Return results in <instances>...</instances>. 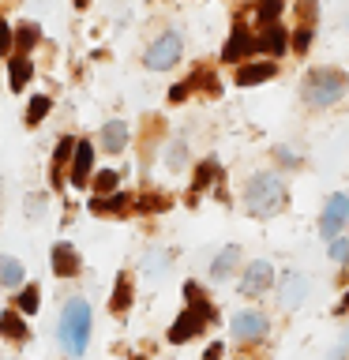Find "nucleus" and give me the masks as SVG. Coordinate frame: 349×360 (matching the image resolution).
Here are the masks:
<instances>
[{
  "instance_id": "obj_1",
  "label": "nucleus",
  "mask_w": 349,
  "mask_h": 360,
  "mask_svg": "<svg viewBox=\"0 0 349 360\" xmlns=\"http://www.w3.org/2000/svg\"><path fill=\"white\" fill-rule=\"evenodd\" d=\"M345 90H349V75L342 68H312L300 83V98L312 109H331L345 98Z\"/></svg>"
},
{
  "instance_id": "obj_2",
  "label": "nucleus",
  "mask_w": 349,
  "mask_h": 360,
  "mask_svg": "<svg viewBox=\"0 0 349 360\" xmlns=\"http://www.w3.org/2000/svg\"><path fill=\"white\" fill-rule=\"evenodd\" d=\"M286 202H289V188H286V180H281L278 173H255L252 180H248V188H244L248 214L270 218V214L286 210Z\"/></svg>"
},
{
  "instance_id": "obj_3",
  "label": "nucleus",
  "mask_w": 349,
  "mask_h": 360,
  "mask_svg": "<svg viewBox=\"0 0 349 360\" xmlns=\"http://www.w3.org/2000/svg\"><path fill=\"white\" fill-rule=\"evenodd\" d=\"M90 338V304L87 300H68L61 315V342L72 356H79L87 349Z\"/></svg>"
},
{
  "instance_id": "obj_4",
  "label": "nucleus",
  "mask_w": 349,
  "mask_h": 360,
  "mask_svg": "<svg viewBox=\"0 0 349 360\" xmlns=\"http://www.w3.org/2000/svg\"><path fill=\"white\" fill-rule=\"evenodd\" d=\"M180 49H184V41H180V34L177 30H169V34H162L151 49H146V56H143V64L151 68V72H169L177 60H180Z\"/></svg>"
},
{
  "instance_id": "obj_5",
  "label": "nucleus",
  "mask_w": 349,
  "mask_h": 360,
  "mask_svg": "<svg viewBox=\"0 0 349 360\" xmlns=\"http://www.w3.org/2000/svg\"><path fill=\"white\" fill-rule=\"evenodd\" d=\"M345 221H349V195H345V191H334V195L323 202L319 236H323V240H334V236H342V225H345Z\"/></svg>"
},
{
  "instance_id": "obj_6",
  "label": "nucleus",
  "mask_w": 349,
  "mask_h": 360,
  "mask_svg": "<svg viewBox=\"0 0 349 360\" xmlns=\"http://www.w3.org/2000/svg\"><path fill=\"white\" fill-rule=\"evenodd\" d=\"M207 323H214V311H199V308L180 311L177 323L169 326V342H177V345H180V342H191V338H196Z\"/></svg>"
},
{
  "instance_id": "obj_7",
  "label": "nucleus",
  "mask_w": 349,
  "mask_h": 360,
  "mask_svg": "<svg viewBox=\"0 0 349 360\" xmlns=\"http://www.w3.org/2000/svg\"><path fill=\"white\" fill-rule=\"evenodd\" d=\"M229 330H233L236 342H259V338H267L270 323H267L263 311H236L229 319Z\"/></svg>"
},
{
  "instance_id": "obj_8",
  "label": "nucleus",
  "mask_w": 349,
  "mask_h": 360,
  "mask_svg": "<svg viewBox=\"0 0 349 360\" xmlns=\"http://www.w3.org/2000/svg\"><path fill=\"white\" fill-rule=\"evenodd\" d=\"M252 53H259L255 34L248 30V27H233L229 41H225V49H222V60H225V64H241V60H248Z\"/></svg>"
},
{
  "instance_id": "obj_9",
  "label": "nucleus",
  "mask_w": 349,
  "mask_h": 360,
  "mask_svg": "<svg viewBox=\"0 0 349 360\" xmlns=\"http://www.w3.org/2000/svg\"><path fill=\"white\" fill-rule=\"evenodd\" d=\"M270 285H274V266H270L267 259H255V263L244 270V278H241V292L244 297H263Z\"/></svg>"
},
{
  "instance_id": "obj_10",
  "label": "nucleus",
  "mask_w": 349,
  "mask_h": 360,
  "mask_svg": "<svg viewBox=\"0 0 349 360\" xmlns=\"http://www.w3.org/2000/svg\"><path fill=\"white\" fill-rule=\"evenodd\" d=\"M278 75V64L274 60H244L241 68H236V86H259V83H267V79H274Z\"/></svg>"
},
{
  "instance_id": "obj_11",
  "label": "nucleus",
  "mask_w": 349,
  "mask_h": 360,
  "mask_svg": "<svg viewBox=\"0 0 349 360\" xmlns=\"http://www.w3.org/2000/svg\"><path fill=\"white\" fill-rule=\"evenodd\" d=\"M255 41H259V53H267V56H281V53L289 49V30L281 27V22H270V27H259Z\"/></svg>"
},
{
  "instance_id": "obj_12",
  "label": "nucleus",
  "mask_w": 349,
  "mask_h": 360,
  "mask_svg": "<svg viewBox=\"0 0 349 360\" xmlns=\"http://www.w3.org/2000/svg\"><path fill=\"white\" fill-rule=\"evenodd\" d=\"M281 304H286V308H297V304L308 297V278L300 274V270H286V278H281Z\"/></svg>"
},
{
  "instance_id": "obj_13",
  "label": "nucleus",
  "mask_w": 349,
  "mask_h": 360,
  "mask_svg": "<svg viewBox=\"0 0 349 360\" xmlns=\"http://www.w3.org/2000/svg\"><path fill=\"white\" fill-rule=\"evenodd\" d=\"M236 263H241V248L236 244H225L218 255H214V263H210V274H214V281H225L236 270Z\"/></svg>"
},
{
  "instance_id": "obj_14",
  "label": "nucleus",
  "mask_w": 349,
  "mask_h": 360,
  "mask_svg": "<svg viewBox=\"0 0 349 360\" xmlns=\"http://www.w3.org/2000/svg\"><path fill=\"white\" fill-rule=\"evenodd\" d=\"M90 162H94V146H90V143H75V154H72V184H87V180H90Z\"/></svg>"
},
{
  "instance_id": "obj_15",
  "label": "nucleus",
  "mask_w": 349,
  "mask_h": 360,
  "mask_svg": "<svg viewBox=\"0 0 349 360\" xmlns=\"http://www.w3.org/2000/svg\"><path fill=\"white\" fill-rule=\"evenodd\" d=\"M53 270L61 278H75L79 274V255H75L72 244H56L53 248Z\"/></svg>"
},
{
  "instance_id": "obj_16",
  "label": "nucleus",
  "mask_w": 349,
  "mask_h": 360,
  "mask_svg": "<svg viewBox=\"0 0 349 360\" xmlns=\"http://www.w3.org/2000/svg\"><path fill=\"white\" fill-rule=\"evenodd\" d=\"M132 202H135L132 195H124V191H113V195L90 199V210H94V214H128Z\"/></svg>"
},
{
  "instance_id": "obj_17",
  "label": "nucleus",
  "mask_w": 349,
  "mask_h": 360,
  "mask_svg": "<svg viewBox=\"0 0 349 360\" xmlns=\"http://www.w3.org/2000/svg\"><path fill=\"white\" fill-rule=\"evenodd\" d=\"M124 143H128V128H124V120H109L106 128H101V150L120 154Z\"/></svg>"
},
{
  "instance_id": "obj_18",
  "label": "nucleus",
  "mask_w": 349,
  "mask_h": 360,
  "mask_svg": "<svg viewBox=\"0 0 349 360\" xmlns=\"http://www.w3.org/2000/svg\"><path fill=\"white\" fill-rule=\"evenodd\" d=\"M281 11H286V0H255V22H259V27L278 22Z\"/></svg>"
},
{
  "instance_id": "obj_19",
  "label": "nucleus",
  "mask_w": 349,
  "mask_h": 360,
  "mask_svg": "<svg viewBox=\"0 0 349 360\" xmlns=\"http://www.w3.org/2000/svg\"><path fill=\"white\" fill-rule=\"evenodd\" d=\"M109 308L117 311V315L132 308V278H128V274H120V278H117V289H113V300H109Z\"/></svg>"
},
{
  "instance_id": "obj_20",
  "label": "nucleus",
  "mask_w": 349,
  "mask_h": 360,
  "mask_svg": "<svg viewBox=\"0 0 349 360\" xmlns=\"http://www.w3.org/2000/svg\"><path fill=\"white\" fill-rule=\"evenodd\" d=\"M8 72H11V90H23L30 72H34V64L27 60V56H15V60H8Z\"/></svg>"
},
{
  "instance_id": "obj_21",
  "label": "nucleus",
  "mask_w": 349,
  "mask_h": 360,
  "mask_svg": "<svg viewBox=\"0 0 349 360\" xmlns=\"http://www.w3.org/2000/svg\"><path fill=\"white\" fill-rule=\"evenodd\" d=\"M0 334L11 338V342H23V338H27V326H23V319L15 311H4L0 315Z\"/></svg>"
},
{
  "instance_id": "obj_22",
  "label": "nucleus",
  "mask_w": 349,
  "mask_h": 360,
  "mask_svg": "<svg viewBox=\"0 0 349 360\" xmlns=\"http://www.w3.org/2000/svg\"><path fill=\"white\" fill-rule=\"evenodd\" d=\"M0 281L11 289V285H19L23 281V263L19 259H11V255H0Z\"/></svg>"
},
{
  "instance_id": "obj_23",
  "label": "nucleus",
  "mask_w": 349,
  "mask_h": 360,
  "mask_svg": "<svg viewBox=\"0 0 349 360\" xmlns=\"http://www.w3.org/2000/svg\"><path fill=\"white\" fill-rule=\"evenodd\" d=\"M214 176H218V162H203V165L196 169V180H191V188H196V191L210 188V184H214Z\"/></svg>"
},
{
  "instance_id": "obj_24",
  "label": "nucleus",
  "mask_w": 349,
  "mask_h": 360,
  "mask_svg": "<svg viewBox=\"0 0 349 360\" xmlns=\"http://www.w3.org/2000/svg\"><path fill=\"white\" fill-rule=\"evenodd\" d=\"M49 105H53V101L45 98V94H38V98H34L30 105H27V120H30V124H42L45 112H49Z\"/></svg>"
},
{
  "instance_id": "obj_25",
  "label": "nucleus",
  "mask_w": 349,
  "mask_h": 360,
  "mask_svg": "<svg viewBox=\"0 0 349 360\" xmlns=\"http://www.w3.org/2000/svg\"><path fill=\"white\" fill-rule=\"evenodd\" d=\"M117 173H113V169H106V173H98L94 176V191H98V195H109V191H117Z\"/></svg>"
},
{
  "instance_id": "obj_26",
  "label": "nucleus",
  "mask_w": 349,
  "mask_h": 360,
  "mask_svg": "<svg viewBox=\"0 0 349 360\" xmlns=\"http://www.w3.org/2000/svg\"><path fill=\"white\" fill-rule=\"evenodd\" d=\"M15 41H19V49H30V45L38 41V22H23L19 34H15Z\"/></svg>"
},
{
  "instance_id": "obj_27",
  "label": "nucleus",
  "mask_w": 349,
  "mask_h": 360,
  "mask_svg": "<svg viewBox=\"0 0 349 360\" xmlns=\"http://www.w3.org/2000/svg\"><path fill=\"white\" fill-rule=\"evenodd\" d=\"M19 311H38V285H27V289H23L19 292Z\"/></svg>"
},
{
  "instance_id": "obj_28",
  "label": "nucleus",
  "mask_w": 349,
  "mask_h": 360,
  "mask_svg": "<svg viewBox=\"0 0 349 360\" xmlns=\"http://www.w3.org/2000/svg\"><path fill=\"white\" fill-rule=\"evenodd\" d=\"M331 259L334 263H349V236H334L331 240Z\"/></svg>"
},
{
  "instance_id": "obj_29",
  "label": "nucleus",
  "mask_w": 349,
  "mask_h": 360,
  "mask_svg": "<svg viewBox=\"0 0 349 360\" xmlns=\"http://www.w3.org/2000/svg\"><path fill=\"white\" fill-rule=\"evenodd\" d=\"M184 158H188V146L173 143V146H169V154H165V162H169V169H180V165H184Z\"/></svg>"
},
{
  "instance_id": "obj_30",
  "label": "nucleus",
  "mask_w": 349,
  "mask_h": 360,
  "mask_svg": "<svg viewBox=\"0 0 349 360\" xmlns=\"http://www.w3.org/2000/svg\"><path fill=\"white\" fill-rule=\"evenodd\" d=\"M132 207H143L146 214H154V210H165L169 199H165V195H146V199H139V202H132Z\"/></svg>"
},
{
  "instance_id": "obj_31",
  "label": "nucleus",
  "mask_w": 349,
  "mask_h": 360,
  "mask_svg": "<svg viewBox=\"0 0 349 360\" xmlns=\"http://www.w3.org/2000/svg\"><path fill=\"white\" fill-rule=\"evenodd\" d=\"M72 154H75V139H68V135H64V139L56 143V169H61Z\"/></svg>"
},
{
  "instance_id": "obj_32",
  "label": "nucleus",
  "mask_w": 349,
  "mask_h": 360,
  "mask_svg": "<svg viewBox=\"0 0 349 360\" xmlns=\"http://www.w3.org/2000/svg\"><path fill=\"white\" fill-rule=\"evenodd\" d=\"M11 45H15V34H11L8 22H0V56L11 53Z\"/></svg>"
},
{
  "instance_id": "obj_33",
  "label": "nucleus",
  "mask_w": 349,
  "mask_h": 360,
  "mask_svg": "<svg viewBox=\"0 0 349 360\" xmlns=\"http://www.w3.org/2000/svg\"><path fill=\"white\" fill-rule=\"evenodd\" d=\"M188 90H191V83H177L173 90H169V101H184V98H188Z\"/></svg>"
},
{
  "instance_id": "obj_34",
  "label": "nucleus",
  "mask_w": 349,
  "mask_h": 360,
  "mask_svg": "<svg viewBox=\"0 0 349 360\" xmlns=\"http://www.w3.org/2000/svg\"><path fill=\"white\" fill-rule=\"evenodd\" d=\"M278 162H281V165H297V162H300V158H297V154H293V150H289V146H278Z\"/></svg>"
},
{
  "instance_id": "obj_35",
  "label": "nucleus",
  "mask_w": 349,
  "mask_h": 360,
  "mask_svg": "<svg viewBox=\"0 0 349 360\" xmlns=\"http://www.w3.org/2000/svg\"><path fill=\"white\" fill-rule=\"evenodd\" d=\"M334 360H349V330L342 334V345L334 349Z\"/></svg>"
},
{
  "instance_id": "obj_36",
  "label": "nucleus",
  "mask_w": 349,
  "mask_h": 360,
  "mask_svg": "<svg viewBox=\"0 0 349 360\" xmlns=\"http://www.w3.org/2000/svg\"><path fill=\"white\" fill-rule=\"evenodd\" d=\"M203 360H222V342L207 345V353H203Z\"/></svg>"
},
{
  "instance_id": "obj_37",
  "label": "nucleus",
  "mask_w": 349,
  "mask_h": 360,
  "mask_svg": "<svg viewBox=\"0 0 349 360\" xmlns=\"http://www.w3.org/2000/svg\"><path fill=\"white\" fill-rule=\"evenodd\" d=\"M334 311H338V315H345V311H349V289H345V297H342V304H338Z\"/></svg>"
},
{
  "instance_id": "obj_38",
  "label": "nucleus",
  "mask_w": 349,
  "mask_h": 360,
  "mask_svg": "<svg viewBox=\"0 0 349 360\" xmlns=\"http://www.w3.org/2000/svg\"><path fill=\"white\" fill-rule=\"evenodd\" d=\"M345 30H349V15H345Z\"/></svg>"
},
{
  "instance_id": "obj_39",
  "label": "nucleus",
  "mask_w": 349,
  "mask_h": 360,
  "mask_svg": "<svg viewBox=\"0 0 349 360\" xmlns=\"http://www.w3.org/2000/svg\"><path fill=\"white\" fill-rule=\"evenodd\" d=\"M345 225H349V221H345Z\"/></svg>"
}]
</instances>
